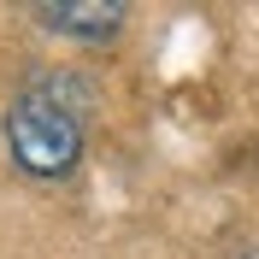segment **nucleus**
Wrapping results in <instances>:
<instances>
[{
    "label": "nucleus",
    "instance_id": "nucleus-2",
    "mask_svg": "<svg viewBox=\"0 0 259 259\" xmlns=\"http://www.w3.org/2000/svg\"><path fill=\"white\" fill-rule=\"evenodd\" d=\"M30 18L48 35H65V41H112L124 30L130 6L124 0H35Z\"/></svg>",
    "mask_w": 259,
    "mask_h": 259
},
{
    "label": "nucleus",
    "instance_id": "nucleus-1",
    "mask_svg": "<svg viewBox=\"0 0 259 259\" xmlns=\"http://www.w3.org/2000/svg\"><path fill=\"white\" fill-rule=\"evenodd\" d=\"M82 112H89V89L71 77H53V71H30L18 100L6 106V147H12V165L35 183H65L82 165Z\"/></svg>",
    "mask_w": 259,
    "mask_h": 259
},
{
    "label": "nucleus",
    "instance_id": "nucleus-3",
    "mask_svg": "<svg viewBox=\"0 0 259 259\" xmlns=\"http://www.w3.org/2000/svg\"><path fill=\"white\" fill-rule=\"evenodd\" d=\"M230 259H259V242H247V247H236Z\"/></svg>",
    "mask_w": 259,
    "mask_h": 259
}]
</instances>
